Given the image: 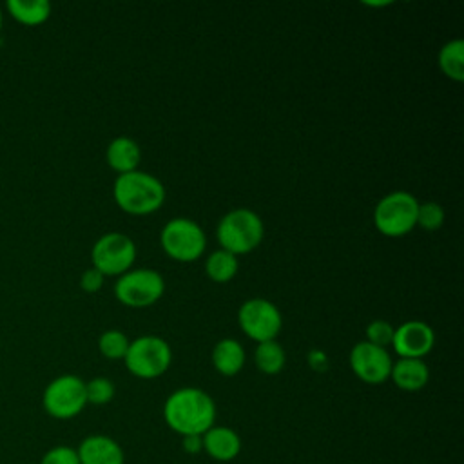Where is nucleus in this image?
Segmentation results:
<instances>
[{
  "label": "nucleus",
  "mask_w": 464,
  "mask_h": 464,
  "mask_svg": "<svg viewBox=\"0 0 464 464\" xmlns=\"http://www.w3.org/2000/svg\"><path fill=\"white\" fill-rule=\"evenodd\" d=\"M201 446L214 460L228 462L241 451V439L232 428L214 424L201 435Z\"/></svg>",
  "instance_id": "4468645a"
},
{
  "label": "nucleus",
  "mask_w": 464,
  "mask_h": 464,
  "mask_svg": "<svg viewBox=\"0 0 464 464\" xmlns=\"http://www.w3.org/2000/svg\"><path fill=\"white\" fill-rule=\"evenodd\" d=\"M9 14L24 25H40L51 14V4L47 0H7Z\"/></svg>",
  "instance_id": "a211bd4d"
},
{
  "label": "nucleus",
  "mask_w": 464,
  "mask_h": 464,
  "mask_svg": "<svg viewBox=\"0 0 464 464\" xmlns=\"http://www.w3.org/2000/svg\"><path fill=\"white\" fill-rule=\"evenodd\" d=\"M87 404L85 381L72 373H63L53 379L42 395V406L47 415L58 420L76 417Z\"/></svg>",
  "instance_id": "0eeeda50"
},
{
  "label": "nucleus",
  "mask_w": 464,
  "mask_h": 464,
  "mask_svg": "<svg viewBox=\"0 0 464 464\" xmlns=\"http://www.w3.org/2000/svg\"><path fill=\"white\" fill-rule=\"evenodd\" d=\"M167 426L181 437H201L216 420L214 399L201 388L187 386L172 392L163 404Z\"/></svg>",
  "instance_id": "f257e3e1"
},
{
  "label": "nucleus",
  "mask_w": 464,
  "mask_h": 464,
  "mask_svg": "<svg viewBox=\"0 0 464 464\" xmlns=\"http://www.w3.org/2000/svg\"><path fill=\"white\" fill-rule=\"evenodd\" d=\"M419 201L406 190H393L379 199L373 210V223L382 236L401 237L417 227Z\"/></svg>",
  "instance_id": "20e7f679"
},
{
  "label": "nucleus",
  "mask_w": 464,
  "mask_h": 464,
  "mask_svg": "<svg viewBox=\"0 0 464 464\" xmlns=\"http://www.w3.org/2000/svg\"><path fill=\"white\" fill-rule=\"evenodd\" d=\"M393 332H395V326H392V323H388L384 319H373L366 326V341L386 348L388 344H392Z\"/></svg>",
  "instance_id": "393cba45"
},
{
  "label": "nucleus",
  "mask_w": 464,
  "mask_h": 464,
  "mask_svg": "<svg viewBox=\"0 0 464 464\" xmlns=\"http://www.w3.org/2000/svg\"><path fill=\"white\" fill-rule=\"evenodd\" d=\"M212 364L214 368L227 377H232L241 372L245 366V348L239 341L225 337L218 341L212 348Z\"/></svg>",
  "instance_id": "f3484780"
},
{
  "label": "nucleus",
  "mask_w": 464,
  "mask_h": 464,
  "mask_svg": "<svg viewBox=\"0 0 464 464\" xmlns=\"http://www.w3.org/2000/svg\"><path fill=\"white\" fill-rule=\"evenodd\" d=\"M350 368L366 384H381L390 379L392 355L386 348L372 344L368 341H359L350 350Z\"/></svg>",
  "instance_id": "9b49d317"
},
{
  "label": "nucleus",
  "mask_w": 464,
  "mask_h": 464,
  "mask_svg": "<svg viewBox=\"0 0 464 464\" xmlns=\"http://www.w3.org/2000/svg\"><path fill=\"white\" fill-rule=\"evenodd\" d=\"M103 277H105V276H103L100 270H96L94 266H91V268H87V270L82 274V277H80V286H82L83 292L94 294V292H98V290L102 288Z\"/></svg>",
  "instance_id": "bb28decb"
},
{
  "label": "nucleus",
  "mask_w": 464,
  "mask_h": 464,
  "mask_svg": "<svg viewBox=\"0 0 464 464\" xmlns=\"http://www.w3.org/2000/svg\"><path fill=\"white\" fill-rule=\"evenodd\" d=\"M308 364H310L314 370L323 372V370L328 368V357H326V353H324L323 350L314 348V350L308 352Z\"/></svg>",
  "instance_id": "cd10ccee"
},
{
  "label": "nucleus",
  "mask_w": 464,
  "mask_h": 464,
  "mask_svg": "<svg viewBox=\"0 0 464 464\" xmlns=\"http://www.w3.org/2000/svg\"><path fill=\"white\" fill-rule=\"evenodd\" d=\"M160 243L169 257L174 261L188 263L196 261L203 254L207 237L196 221L188 218H174L161 228Z\"/></svg>",
  "instance_id": "423d86ee"
},
{
  "label": "nucleus",
  "mask_w": 464,
  "mask_h": 464,
  "mask_svg": "<svg viewBox=\"0 0 464 464\" xmlns=\"http://www.w3.org/2000/svg\"><path fill=\"white\" fill-rule=\"evenodd\" d=\"M129 343L130 341L121 330H105L98 339V348L107 359H123Z\"/></svg>",
  "instance_id": "4be33fe9"
},
{
  "label": "nucleus",
  "mask_w": 464,
  "mask_h": 464,
  "mask_svg": "<svg viewBox=\"0 0 464 464\" xmlns=\"http://www.w3.org/2000/svg\"><path fill=\"white\" fill-rule=\"evenodd\" d=\"M114 384L111 379L107 377H94L91 381L85 382V397H87V402L91 404H96V406H102V404H107L112 401L114 397Z\"/></svg>",
  "instance_id": "b1692460"
},
{
  "label": "nucleus",
  "mask_w": 464,
  "mask_h": 464,
  "mask_svg": "<svg viewBox=\"0 0 464 464\" xmlns=\"http://www.w3.org/2000/svg\"><path fill=\"white\" fill-rule=\"evenodd\" d=\"M435 344L433 328L419 319H410L399 324L393 332L392 346L399 357L404 359H422L431 352Z\"/></svg>",
  "instance_id": "f8f14e48"
},
{
  "label": "nucleus",
  "mask_w": 464,
  "mask_h": 464,
  "mask_svg": "<svg viewBox=\"0 0 464 464\" xmlns=\"http://www.w3.org/2000/svg\"><path fill=\"white\" fill-rule=\"evenodd\" d=\"M105 158L112 170H116L118 174H125V172L138 170V165L141 160V149L132 138L118 136L111 140V143L107 145Z\"/></svg>",
  "instance_id": "dca6fc26"
},
{
  "label": "nucleus",
  "mask_w": 464,
  "mask_h": 464,
  "mask_svg": "<svg viewBox=\"0 0 464 464\" xmlns=\"http://www.w3.org/2000/svg\"><path fill=\"white\" fill-rule=\"evenodd\" d=\"M237 323L241 330L254 341H274L281 332L283 317L279 308L263 297L246 299L237 310Z\"/></svg>",
  "instance_id": "9d476101"
},
{
  "label": "nucleus",
  "mask_w": 464,
  "mask_h": 464,
  "mask_svg": "<svg viewBox=\"0 0 464 464\" xmlns=\"http://www.w3.org/2000/svg\"><path fill=\"white\" fill-rule=\"evenodd\" d=\"M390 377L397 388L404 392H419L428 384L430 370L422 359L401 357L392 364Z\"/></svg>",
  "instance_id": "2eb2a0df"
},
{
  "label": "nucleus",
  "mask_w": 464,
  "mask_h": 464,
  "mask_svg": "<svg viewBox=\"0 0 464 464\" xmlns=\"http://www.w3.org/2000/svg\"><path fill=\"white\" fill-rule=\"evenodd\" d=\"M40 464H80V459H78L76 448L60 444V446H54V448L47 450L42 455Z\"/></svg>",
  "instance_id": "a878e982"
},
{
  "label": "nucleus",
  "mask_w": 464,
  "mask_h": 464,
  "mask_svg": "<svg viewBox=\"0 0 464 464\" xmlns=\"http://www.w3.org/2000/svg\"><path fill=\"white\" fill-rule=\"evenodd\" d=\"M183 448H185L188 453H198L199 450H203V446H201V437H198V435L183 437Z\"/></svg>",
  "instance_id": "c85d7f7f"
},
{
  "label": "nucleus",
  "mask_w": 464,
  "mask_h": 464,
  "mask_svg": "<svg viewBox=\"0 0 464 464\" xmlns=\"http://www.w3.org/2000/svg\"><path fill=\"white\" fill-rule=\"evenodd\" d=\"M91 259L103 276H121L130 270L136 259V245L123 232H107L92 245Z\"/></svg>",
  "instance_id": "1a4fd4ad"
},
{
  "label": "nucleus",
  "mask_w": 464,
  "mask_h": 464,
  "mask_svg": "<svg viewBox=\"0 0 464 464\" xmlns=\"http://www.w3.org/2000/svg\"><path fill=\"white\" fill-rule=\"evenodd\" d=\"M444 223V208L437 201L419 203L417 208V225L428 232H435Z\"/></svg>",
  "instance_id": "5701e85b"
},
{
  "label": "nucleus",
  "mask_w": 464,
  "mask_h": 464,
  "mask_svg": "<svg viewBox=\"0 0 464 464\" xmlns=\"http://www.w3.org/2000/svg\"><path fill=\"white\" fill-rule=\"evenodd\" d=\"M265 234L261 218L250 208H234L227 212L216 228V237L223 250L239 256L259 246Z\"/></svg>",
  "instance_id": "7ed1b4c3"
},
{
  "label": "nucleus",
  "mask_w": 464,
  "mask_h": 464,
  "mask_svg": "<svg viewBox=\"0 0 464 464\" xmlns=\"http://www.w3.org/2000/svg\"><path fill=\"white\" fill-rule=\"evenodd\" d=\"M112 196L116 205L134 216H143L158 210L165 201L163 183L143 170L118 174Z\"/></svg>",
  "instance_id": "f03ea898"
},
{
  "label": "nucleus",
  "mask_w": 464,
  "mask_h": 464,
  "mask_svg": "<svg viewBox=\"0 0 464 464\" xmlns=\"http://www.w3.org/2000/svg\"><path fill=\"white\" fill-rule=\"evenodd\" d=\"M439 67L448 78L455 82L464 80V40L462 38L448 40L440 47Z\"/></svg>",
  "instance_id": "6ab92c4d"
},
{
  "label": "nucleus",
  "mask_w": 464,
  "mask_h": 464,
  "mask_svg": "<svg viewBox=\"0 0 464 464\" xmlns=\"http://www.w3.org/2000/svg\"><path fill=\"white\" fill-rule=\"evenodd\" d=\"M237 256L218 248L205 259V272L214 283H227L237 274Z\"/></svg>",
  "instance_id": "aec40b11"
},
{
  "label": "nucleus",
  "mask_w": 464,
  "mask_h": 464,
  "mask_svg": "<svg viewBox=\"0 0 464 464\" xmlns=\"http://www.w3.org/2000/svg\"><path fill=\"white\" fill-rule=\"evenodd\" d=\"M165 292V281L154 268L127 270L114 283L116 299L130 308H145L154 304Z\"/></svg>",
  "instance_id": "6e6552de"
},
{
  "label": "nucleus",
  "mask_w": 464,
  "mask_h": 464,
  "mask_svg": "<svg viewBox=\"0 0 464 464\" xmlns=\"http://www.w3.org/2000/svg\"><path fill=\"white\" fill-rule=\"evenodd\" d=\"M80 464H123L121 446L107 435H89L76 448Z\"/></svg>",
  "instance_id": "ddd939ff"
},
{
  "label": "nucleus",
  "mask_w": 464,
  "mask_h": 464,
  "mask_svg": "<svg viewBox=\"0 0 464 464\" xmlns=\"http://www.w3.org/2000/svg\"><path fill=\"white\" fill-rule=\"evenodd\" d=\"M0 31H2V9H0Z\"/></svg>",
  "instance_id": "c756f323"
},
{
  "label": "nucleus",
  "mask_w": 464,
  "mask_h": 464,
  "mask_svg": "<svg viewBox=\"0 0 464 464\" xmlns=\"http://www.w3.org/2000/svg\"><path fill=\"white\" fill-rule=\"evenodd\" d=\"M285 361H286L285 350L276 339L257 343V348L254 352V362L259 372H263L266 375H276L283 370Z\"/></svg>",
  "instance_id": "412c9836"
},
{
  "label": "nucleus",
  "mask_w": 464,
  "mask_h": 464,
  "mask_svg": "<svg viewBox=\"0 0 464 464\" xmlns=\"http://www.w3.org/2000/svg\"><path fill=\"white\" fill-rule=\"evenodd\" d=\"M172 361L169 343L158 335H141L129 343L123 362L127 370L140 379H156L163 375Z\"/></svg>",
  "instance_id": "39448f33"
}]
</instances>
